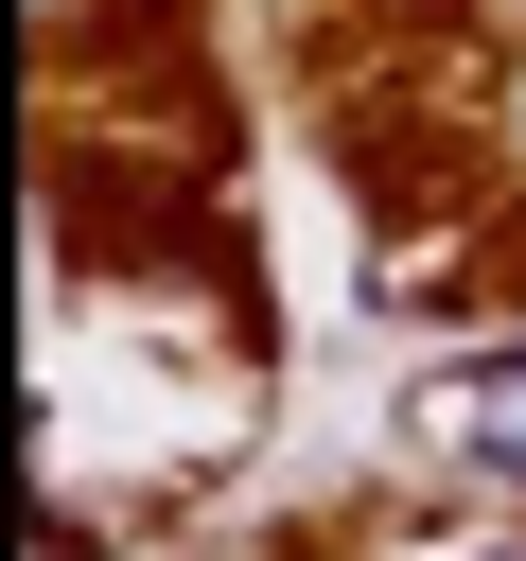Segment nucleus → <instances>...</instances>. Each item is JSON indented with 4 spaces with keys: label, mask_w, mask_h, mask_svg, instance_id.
Returning <instances> with one entry per match:
<instances>
[{
    "label": "nucleus",
    "mask_w": 526,
    "mask_h": 561,
    "mask_svg": "<svg viewBox=\"0 0 526 561\" xmlns=\"http://www.w3.org/2000/svg\"><path fill=\"white\" fill-rule=\"evenodd\" d=\"M438 456H473V473H526V351H473V368H421V403H403Z\"/></svg>",
    "instance_id": "f257e3e1"
},
{
    "label": "nucleus",
    "mask_w": 526,
    "mask_h": 561,
    "mask_svg": "<svg viewBox=\"0 0 526 561\" xmlns=\"http://www.w3.org/2000/svg\"><path fill=\"white\" fill-rule=\"evenodd\" d=\"M473 561H526V543H473Z\"/></svg>",
    "instance_id": "f03ea898"
}]
</instances>
